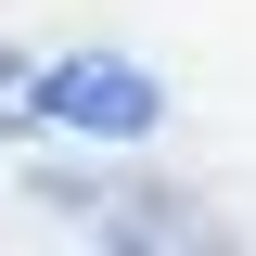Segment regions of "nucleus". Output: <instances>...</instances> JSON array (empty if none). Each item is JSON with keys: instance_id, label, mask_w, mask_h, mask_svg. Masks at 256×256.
<instances>
[{"instance_id": "1", "label": "nucleus", "mask_w": 256, "mask_h": 256, "mask_svg": "<svg viewBox=\"0 0 256 256\" xmlns=\"http://www.w3.org/2000/svg\"><path fill=\"white\" fill-rule=\"evenodd\" d=\"M38 116L77 128V141H141V128L166 116V77L128 64V52H64L52 77H38Z\"/></svg>"}]
</instances>
